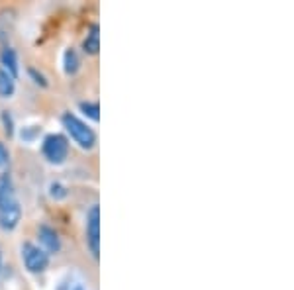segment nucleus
<instances>
[{
    "instance_id": "nucleus-1",
    "label": "nucleus",
    "mask_w": 294,
    "mask_h": 290,
    "mask_svg": "<svg viewBox=\"0 0 294 290\" xmlns=\"http://www.w3.org/2000/svg\"><path fill=\"white\" fill-rule=\"evenodd\" d=\"M22 220V204L18 200L14 180L8 173L0 175V227L12 231Z\"/></svg>"
},
{
    "instance_id": "nucleus-17",
    "label": "nucleus",
    "mask_w": 294,
    "mask_h": 290,
    "mask_svg": "<svg viewBox=\"0 0 294 290\" xmlns=\"http://www.w3.org/2000/svg\"><path fill=\"white\" fill-rule=\"evenodd\" d=\"M2 269H4V255H2V247H0V275H2Z\"/></svg>"
},
{
    "instance_id": "nucleus-3",
    "label": "nucleus",
    "mask_w": 294,
    "mask_h": 290,
    "mask_svg": "<svg viewBox=\"0 0 294 290\" xmlns=\"http://www.w3.org/2000/svg\"><path fill=\"white\" fill-rule=\"evenodd\" d=\"M41 155L47 163L63 165L69 155V139L63 134H47L41 139Z\"/></svg>"
},
{
    "instance_id": "nucleus-14",
    "label": "nucleus",
    "mask_w": 294,
    "mask_h": 290,
    "mask_svg": "<svg viewBox=\"0 0 294 290\" xmlns=\"http://www.w3.org/2000/svg\"><path fill=\"white\" fill-rule=\"evenodd\" d=\"M0 120H2V126H4V134L10 138V136H14V118L12 114L8 112V110H2V114H0Z\"/></svg>"
},
{
    "instance_id": "nucleus-7",
    "label": "nucleus",
    "mask_w": 294,
    "mask_h": 290,
    "mask_svg": "<svg viewBox=\"0 0 294 290\" xmlns=\"http://www.w3.org/2000/svg\"><path fill=\"white\" fill-rule=\"evenodd\" d=\"M0 69H4L14 78L20 76V59H18L16 49L10 47V45L2 47V51H0Z\"/></svg>"
},
{
    "instance_id": "nucleus-9",
    "label": "nucleus",
    "mask_w": 294,
    "mask_h": 290,
    "mask_svg": "<svg viewBox=\"0 0 294 290\" xmlns=\"http://www.w3.org/2000/svg\"><path fill=\"white\" fill-rule=\"evenodd\" d=\"M16 92V78L0 69V98H12Z\"/></svg>"
},
{
    "instance_id": "nucleus-10",
    "label": "nucleus",
    "mask_w": 294,
    "mask_h": 290,
    "mask_svg": "<svg viewBox=\"0 0 294 290\" xmlns=\"http://www.w3.org/2000/svg\"><path fill=\"white\" fill-rule=\"evenodd\" d=\"M14 28V12L12 10H2L0 12V39H8Z\"/></svg>"
},
{
    "instance_id": "nucleus-5",
    "label": "nucleus",
    "mask_w": 294,
    "mask_h": 290,
    "mask_svg": "<svg viewBox=\"0 0 294 290\" xmlns=\"http://www.w3.org/2000/svg\"><path fill=\"white\" fill-rule=\"evenodd\" d=\"M85 235H87V245L94 259L100 255V208L98 204H92L87 212L85 220Z\"/></svg>"
},
{
    "instance_id": "nucleus-4",
    "label": "nucleus",
    "mask_w": 294,
    "mask_h": 290,
    "mask_svg": "<svg viewBox=\"0 0 294 290\" xmlns=\"http://www.w3.org/2000/svg\"><path fill=\"white\" fill-rule=\"evenodd\" d=\"M22 261H24V267H26L30 273L34 275H39L43 273L47 267H49V253H45L39 245L32 243V241H24L22 247Z\"/></svg>"
},
{
    "instance_id": "nucleus-2",
    "label": "nucleus",
    "mask_w": 294,
    "mask_h": 290,
    "mask_svg": "<svg viewBox=\"0 0 294 290\" xmlns=\"http://www.w3.org/2000/svg\"><path fill=\"white\" fill-rule=\"evenodd\" d=\"M61 124H63L65 131L69 134V138L73 139L81 149L90 151V149L96 145V134H94V129H92L87 122H83L81 118H77L75 114L65 112L63 116H61Z\"/></svg>"
},
{
    "instance_id": "nucleus-6",
    "label": "nucleus",
    "mask_w": 294,
    "mask_h": 290,
    "mask_svg": "<svg viewBox=\"0 0 294 290\" xmlns=\"http://www.w3.org/2000/svg\"><path fill=\"white\" fill-rule=\"evenodd\" d=\"M38 238L41 243V249L45 253H59L61 251V240H59V233L49 226H39L38 227Z\"/></svg>"
},
{
    "instance_id": "nucleus-15",
    "label": "nucleus",
    "mask_w": 294,
    "mask_h": 290,
    "mask_svg": "<svg viewBox=\"0 0 294 290\" xmlns=\"http://www.w3.org/2000/svg\"><path fill=\"white\" fill-rule=\"evenodd\" d=\"M28 75L34 78V83H36V85H39V87H47V78L41 75V73H38V69L30 67V69H28Z\"/></svg>"
},
{
    "instance_id": "nucleus-12",
    "label": "nucleus",
    "mask_w": 294,
    "mask_h": 290,
    "mask_svg": "<svg viewBox=\"0 0 294 290\" xmlns=\"http://www.w3.org/2000/svg\"><path fill=\"white\" fill-rule=\"evenodd\" d=\"M78 108H81V112L85 114L87 118H90L92 122H98L100 120V106H98V102H90V100H87V102H81L78 104Z\"/></svg>"
},
{
    "instance_id": "nucleus-11",
    "label": "nucleus",
    "mask_w": 294,
    "mask_h": 290,
    "mask_svg": "<svg viewBox=\"0 0 294 290\" xmlns=\"http://www.w3.org/2000/svg\"><path fill=\"white\" fill-rule=\"evenodd\" d=\"M81 67V59H78L77 51L75 49H67L63 55V69L67 75H75Z\"/></svg>"
},
{
    "instance_id": "nucleus-13",
    "label": "nucleus",
    "mask_w": 294,
    "mask_h": 290,
    "mask_svg": "<svg viewBox=\"0 0 294 290\" xmlns=\"http://www.w3.org/2000/svg\"><path fill=\"white\" fill-rule=\"evenodd\" d=\"M49 196H51L53 200H65L67 198V194H69V190L65 187L63 182H59V180H53L49 182Z\"/></svg>"
},
{
    "instance_id": "nucleus-8",
    "label": "nucleus",
    "mask_w": 294,
    "mask_h": 290,
    "mask_svg": "<svg viewBox=\"0 0 294 290\" xmlns=\"http://www.w3.org/2000/svg\"><path fill=\"white\" fill-rule=\"evenodd\" d=\"M83 49L89 55H96L100 49V36H98V24L90 25V32L87 34V38L83 41Z\"/></svg>"
},
{
    "instance_id": "nucleus-16",
    "label": "nucleus",
    "mask_w": 294,
    "mask_h": 290,
    "mask_svg": "<svg viewBox=\"0 0 294 290\" xmlns=\"http://www.w3.org/2000/svg\"><path fill=\"white\" fill-rule=\"evenodd\" d=\"M8 161H10V153L6 149V145L0 141V167H6Z\"/></svg>"
}]
</instances>
